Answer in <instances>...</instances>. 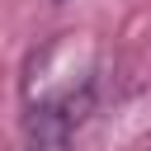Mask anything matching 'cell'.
I'll return each instance as SVG.
<instances>
[{
    "instance_id": "cell-1",
    "label": "cell",
    "mask_w": 151,
    "mask_h": 151,
    "mask_svg": "<svg viewBox=\"0 0 151 151\" xmlns=\"http://www.w3.org/2000/svg\"><path fill=\"white\" fill-rule=\"evenodd\" d=\"M76 132V118L57 99H33L24 113V151H66Z\"/></svg>"
}]
</instances>
